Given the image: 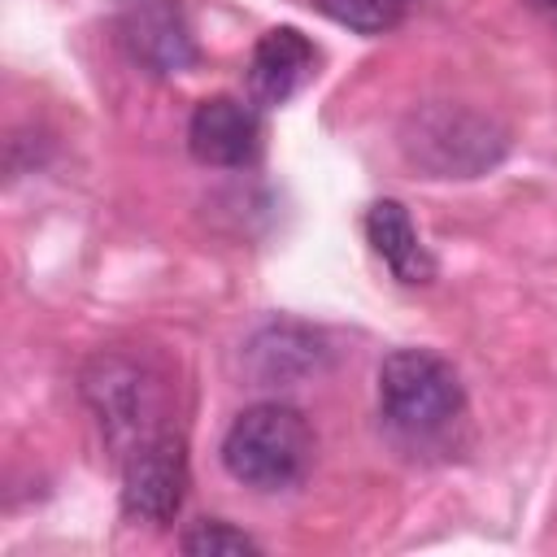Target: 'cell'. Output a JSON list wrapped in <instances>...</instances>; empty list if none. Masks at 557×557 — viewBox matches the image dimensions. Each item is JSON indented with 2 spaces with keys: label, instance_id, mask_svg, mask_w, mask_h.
<instances>
[{
  "label": "cell",
  "instance_id": "1",
  "mask_svg": "<svg viewBox=\"0 0 557 557\" xmlns=\"http://www.w3.org/2000/svg\"><path fill=\"white\" fill-rule=\"evenodd\" d=\"M313 461V431L300 409L261 400L244 409L222 435V466L235 483L257 492H283L305 479Z\"/></svg>",
  "mask_w": 557,
  "mask_h": 557
},
{
  "label": "cell",
  "instance_id": "2",
  "mask_svg": "<svg viewBox=\"0 0 557 557\" xmlns=\"http://www.w3.org/2000/svg\"><path fill=\"white\" fill-rule=\"evenodd\" d=\"M400 144L413 165L431 170V178H474L500 161L505 131L461 104H431L405 122Z\"/></svg>",
  "mask_w": 557,
  "mask_h": 557
},
{
  "label": "cell",
  "instance_id": "3",
  "mask_svg": "<svg viewBox=\"0 0 557 557\" xmlns=\"http://www.w3.org/2000/svg\"><path fill=\"white\" fill-rule=\"evenodd\" d=\"M379 405L400 431L431 435L461 413V379L426 348H396L379 366Z\"/></svg>",
  "mask_w": 557,
  "mask_h": 557
},
{
  "label": "cell",
  "instance_id": "4",
  "mask_svg": "<svg viewBox=\"0 0 557 557\" xmlns=\"http://www.w3.org/2000/svg\"><path fill=\"white\" fill-rule=\"evenodd\" d=\"M83 396L87 405L96 409L100 426H104V440L126 457L135 453L139 444H148L152 435H161L152 426L157 418V405H161V392H157V379L122 357V352H100L87 370H83Z\"/></svg>",
  "mask_w": 557,
  "mask_h": 557
},
{
  "label": "cell",
  "instance_id": "5",
  "mask_svg": "<svg viewBox=\"0 0 557 557\" xmlns=\"http://www.w3.org/2000/svg\"><path fill=\"white\" fill-rule=\"evenodd\" d=\"M187 496V444L170 431L122 457V509L139 522H170Z\"/></svg>",
  "mask_w": 557,
  "mask_h": 557
},
{
  "label": "cell",
  "instance_id": "6",
  "mask_svg": "<svg viewBox=\"0 0 557 557\" xmlns=\"http://www.w3.org/2000/svg\"><path fill=\"white\" fill-rule=\"evenodd\" d=\"M122 44L152 74H178L196 65V35L178 0H122L117 9Z\"/></svg>",
  "mask_w": 557,
  "mask_h": 557
},
{
  "label": "cell",
  "instance_id": "7",
  "mask_svg": "<svg viewBox=\"0 0 557 557\" xmlns=\"http://www.w3.org/2000/svg\"><path fill=\"white\" fill-rule=\"evenodd\" d=\"M187 148L200 165H248L261 148V122L257 109L235 96H209L196 104L187 126Z\"/></svg>",
  "mask_w": 557,
  "mask_h": 557
},
{
  "label": "cell",
  "instance_id": "8",
  "mask_svg": "<svg viewBox=\"0 0 557 557\" xmlns=\"http://www.w3.org/2000/svg\"><path fill=\"white\" fill-rule=\"evenodd\" d=\"M313 44L296 26H274L257 39L252 61H248V96L261 109L287 104L309 78H313Z\"/></svg>",
  "mask_w": 557,
  "mask_h": 557
},
{
  "label": "cell",
  "instance_id": "9",
  "mask_svg": "<svg viewBox=\"0 0 557 557\" xmlns=\"http://www.w3.org/2000/svg\"><path fill=\"white\" fill-rule=\"evenodd\" d=\"M366 239L400 283H431L435 278V257L418 239L409 209L400 200H374L366 209Z\"/></svg>",
  "mask_w": 557,
  "mask_h": 557
},
{
  "label": "cell",
  "instance_id": "10",
  "mask_svg": "<svg viewBox=\"0 0 557 557\" xmlns=\"http://www.w3.org/2000/svg\"><path fill=\"white\" fill-rule=\"evenodd\" d=\"M322 366V339L296 322H274L248 339V370L257 383H296Z\"/></svg>",
  "mask_w": 557,
  "mask_h": 557
},
{
  "label": "cell",
  "instance_id": "11",
  "mask_svg": "<svg viewBox=\"0 0 557 557\" xmlns=\"http://www.w3.org/2000/svg\"><path fill=\"white\" fill-rule=\"evenodd\" d=\"M313 9L357 35H383L400 22L405 4L400 0H313Z\"/></svg>",
  "mask_w": 557,
  "mask_h": 557
},
{
  "label": "cell",
  "instance_id": "12",
  "mask_svg": "<svg viewBox=\"0 0 557 557\" xmlns=\"http://www.w3.org/2000/svg\"><path fill=\"white\" fill-rule=\"evenodd\" d=\"M183 553H196V557H231V553H257V540L235 531L231 522L222 518H209V522H196L187 535H183Z\"/></svg>",
  "mask_w": 557,
  "mask_h": 557
},
{
  "label": "cell",
  "instance_id": "13",
  "mask_svg": "<svg viewBox=\"0 0 557 557\" xmlns=\"http://www.w3.org/2000/svg\"><path fill=\"white\" fill-rule=\"evenodd\" d=\"M540 4H548V9H557V0H540Z\"/></svg>",
  "mask_w": 557,
  "mask_h": 557
},
{
  "label": "cell",
  "instance_id": "14",
  "mask_svg": "<svg viewBox=\"0 0 557 557\" xmlns=\"http://www.w3.org/2000/svg\"><path fill=\"white\" fill-rule=\"evenodd\" d=\"M400 4H405V0H400Z\"/></svg>",
  "mask_w": 557,
  "mask_h": 557
}]
</instances>
